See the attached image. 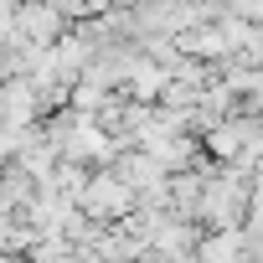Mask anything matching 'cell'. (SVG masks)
I'll use <instances>...</instances> for the list:
<instances>
[{
  "instance_id": "cell-1",
  "label": "cell",
  "mask_w": 263,
  "mask_h": 263,
  "mask_svg": "<svg viewBox=\"0 0 263 263\" xmlns=\"http://www.w3.org/2000/svg\"><path fill=\"white\" fill-rule=\"evenodd\" d=\"M72 206H78L88 222H98V227H114V222H124L129 212H135V191H129V186H119L108 171H93V176L78 186Z\"/></svg>"
},
{
  "instance_id": "cell-2",
  "label": "cell",
  "mask_w": 263,
  "mask_h": 263,
  "mask_svg": "<svg viewBox=\"0 0 263 263\" xmlns=\"http://www.w3.org/2000/svg\"><path fill=\"white\" fill-rule=\"evenodd\" d=\"M11 31H16L21 42H31V47H42V52H47V47L67 31V21L47 6V0H26V6H16V11H11Z\"/></svg>"
}]
</instances>
